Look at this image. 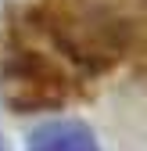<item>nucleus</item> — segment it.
I'll return each instance as SVG.
<instances>
[{
    "instance_id": "2",
    "label": "nucleus",
    "mask_w": 147,
    "mask_h": 151,
    "mask_svg": "<svg viewBox=\"0 0 147 151\" xmlns=\"http://www.w3.org/2000/svg\"><path fill=\"white\" fill-rule=\"evenodd\" d=\"M29 151H97V140L83 122H47L32 133Z\"/></svg>"
},
{
    "instance_id": "1",
    "label": "nucleus",
    "mask_w": 147,
    "mask_h": 151,
    "mask_svg": "<svg viewBox=\"0 0 147 151\" xmlns=\"http://www.w3.org/2000/svg\"><path fill=\"white\" fill-rule=\"evenodd\" d=\"M143 0H47L58 43L86 65H108L133 47Z\"/></svg>"
},
{
    "instance_id": "3",
    "label": "nucleus",
    "mask_w": 147,
    "mask_h": 151,
    "mask_svg": "<svg viewBox=\"0 0 147 151\" xmlns=\"http://www.w3.org/2000/svg\"><path fill=\"white\" fill-rule=\"evenodd\" d=\"M0 151H4V144H0Z\"/></svg>"
}]
</instances>
